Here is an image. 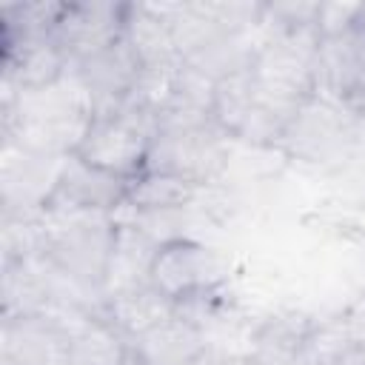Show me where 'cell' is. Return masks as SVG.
I'll list each match as a JSON object with an SVG mask.
<instances>
[{
  "instance_id": "cell-1",
  "label": "cell",
  "mask_w": 365,
  "mask_h": 365,
  "mask_svg": "<svg viewBox=\"0 0 365 365\" xmlns=\"http://www.w3.org/2000/svg\"><path fill=\"white\" fill-rule=\"evenodd\" d=\"M60 225L43 228L37 257L83 297H106V277L117 237V214L54 217Z\"/></svg>"
},
{
  "instance_id": "cell-2",
  "label": "cell",
  "mask_w": 365,
  "mask_h": 365,
  "mask_svg": "<svg viewBox=\"0 0 365 365\" xmlns=\"http://www.w3.org/2000/svg\"><path fill=\"white\" fill-rule=\"evenodd\" d=\"M362 125L348 103L317 91L294 111L279 148L305 165H331L354 151Z\"/></svg>"
},
{
  "instance_id": "cell-3",
  "label": "cell",
  "mask_w": 365,
  "mask_h": 365,
  "mask_svg": "<svg viewBox=\"0 0 365 365\" xmlns=\"http://www.w3.org/2000/svg\"><path fill=\"white\" fill-rule=\"evenodd\" d=\"M228 134L217 120L160 125L154 131L145 171L185 177L197 185H211L228 165Z\"/></svg>"
},
{
  "instance_id": "cell-4",
  "label": "cell",
  "mask_w": 365,
  "mask_h": 365,
  "mask_svg": "<svg viewBox=\"0 0 365 365\" xmlns=\"http://www.w3.org/2000/svg\"><path fill=\"white\" fill-rule=\"evenodd\" d=\"M154 131H157L154 117L128 106L111 114H91L88 128L80 145L74 148V154L97 168L134 180L137 174L145 171Z\"/></svg>"
},
{
  "instance_id": "cell-5",
  "label": "cell",
  "mask_w": 365,
  "mask_h": 365,
  "mask_svg": "<svg viewBox=\"0 0 365 365\" xmlns=\"http://www.w3.org/2000/svg\"><path fill=\"white\" fill-rule=\"evenodd\" d=\"M125 177L97 168L77 154H68L57 171V180L43 202V217H83V214H117L128 200Z\"/></svg>"
},
{
  "instance_id": "cell-6",
  "label": "cell",
  "mask_w": 365,
  "mask_h": 365,
  "mask_svg": "<svg viewBox=\"0 0 365 365\" xmlns=\"http://www.w3.org/2000/svg\"><path fill=\"white\" fill-rule=\"evenodd\" d=\"M228 268V259L217 248L194 237H182L160 245L151 265V285L171 302H180L202 291L225 288Z\"/></svg>"
},
{
  "instance_id": "cell-7",
  "label": "cell",
  "mask_w": 365,
  "mask_h": 365,
  "mask_svg": "<svg viewBox=\"0 0 365 365\" xmlns=\"http://www.w3.org/2000/svg\"><path fill=\"white\" fill-rule=\"evenodd\" d=\"M143 66L125 40H117L106 48H97L71 63L68 77L86 97L91 114H111L125 106L131 97Z\"/></svg>"
},
{
  "instance_id": "cell-8",
  "label": "cell",
  "mask_w": 365,
  "mask_h": 365,
  "mask_svg": "<svg viewBox=\"0 0 365 365\" xmlns=\"http://www.w3.org/2000/svg\"><path fill=\"white\" fill-rule=\"evenodd\" d=\"M125 17H128V3H108V0L66 3L51 37L74 63L97 48L123 40Z\"/></svg>"
},
{
  "instance_id": "cell-9",
  "label": "cell",
  "mask_w": 365,
  "mask_h": 365,
  "mask_svg": "<svg viewBox=\"0 0 365 365\" xmlns=\"http://www.w3.org/2000/svg\"><path fill=\"white\" fill-rule=\"evenodd\" d=\"M317 74L319 91L339 103H354L365 91V23L319 37Z\"/></svg>"
},
{
  "instance_id": "cell-10",
  "label": "cell",
  "mask_w": 365,
  "mask_h": 365,
  "mask_svg": "<svg viewBox=\"0 0 365 365\" xmlns=\"http://www.w3.org/2000/svg\"><path fill=\"white\" fill-rule=\"evenodd\" d=\"M68 328L54 314L3 319V365H63Z\"/></svg>"
},
{
  "instance_id": "cell-11",
  "label": "cell",
  "mask_w": 365,
  "mask_h": 365,
  "mask_svg": "<svg viewBox=\"0 0 365 365\" xmlns=\"http://www.w3.org/2000/svg\"><path fill=\"white\" fill-rule=\"evenodd\" d=\"M131 354L140 365H202L208 356L205 331L177 314L131 339Z\"/></svg>"
},
{
  "instance_id": "cell-12",
  "label": "cell",
  "mask_w": 365,
  "mask_h": 365,
  "mask_svg": "<svg viewBox=\"0 0 365 365\" xmlns=\"http://www.w3.org/2000/svg\"><path fill=\"white\" fill-rule=\"evenodd\" d=\"M123 40L143 68H171L182 63L163 3H128Z\"/></svg>"
},
{
  "instance_id": "cell-13",
  "label": "cell",
  "mask_w": 365,
  "mask_h": 365,
  "mask_svg": "<svg viewBox=\"0 0 365 365\" xmlns=\"http://www.w3.org/2000/svg\"><path fill=\"white\" fill-rule=\"evenodd\" d=\"M157 251H160V242L151 234H145L128 217H117V237H114V251H111L108 277H106V297L148 285Z\"/></svg>"
},
{
  "instance_id": "cell-14",
  "label": "cell",
  "mask_w": 365,
  "mask_h": 365,
  "mask_svg": "<svg viewBox=\"0 0 365 365\" xmlns=\"http://www.w3.org/2000/svg\"><path fill=\"white\" fill-rule=\"evenodd\" d=\"M128 336L103 314H80L68 325V345L63 365H128Z\"/></svg>"
},
{
  "instance_id": "cell-15",
  "label": "cell",
  "mask_w": 365,
  "mask_h": 365,
  "mask_svg": "<svg viewBox=\"0 0 365 365\" xmlns=\"http://www.w3.org/2000/svg\"><path fill=\"white\" fill-rule=\"evenodd\" d=\"M317 328L302 314H274L254 334L257 365H302Z\"/></svg>"
},
{
  "instance_id": "cell-16",
  "label": "cell",
  "mask_w": 365,
  "mask_h": 365,
  "mask_svg": "<svg viewBox=\"0 0 365 365\" xmlns=\"http://www.w3.org/2000/svg\"><path fill=\"white\" fill-rule=\"evenodd\" d=\"M205 188L177 177V174H163V171H143L128 182V200L125 208L128 214H168V211H188L197 197Z\"/></svg>"
},
{
  "instance_id": "cell-17",
  "label": "cell",
  "mask_w": 365,
  "mask_h": 365,
  "mask_svg": "<svg viewBox=\"0 0 365 365\" xmlns=\"http://www.w3.org/2000/svg\"><path fill=\"white\" fill-rule=\"evenodd\" d=\"M103 317L111 319L131 342L134 336H140L148 328H154V325L165 322L168 317H174V302L148 282L143 288L108 294L106 302H103Z\"/></svg>"
},
{
  "instance_id": "cell-18",
  "label": "cell",
  "mask_w": 365,
  "mask_h": 365,
  "mask_svg": "<svg viewBox=\"0 0 365 365\" xmlns=\"http://www.w3.org/2000/svg\"><path fill=\"white\" fill-rule=\"evenodd\" d=\"M359 6L362 3H319V14H317V31H319V37L336 34V31L348 29L351 23H356Z\"/></svg>"
},
{
  "instance_id": "cell-19",
  "label": "cell",
  "mask_w": 365,
  "mask_h": 365,
  "mask_svg": "<svg viewBox=\"0 0 365 365\" xmlns=\"http://www.w3.org/2000/svg\"><path fill=\"white\" fill-rule=\"evenodd\" d=\"M217 365H257V359L248 354V356H231V359H222Z\"/></svg>"
},
{
  "instance_id": "cell-20",
  "label": "cell",
  "mask_w": 365,
  "mask_h": 365,
  "mask_svg": "<svg viewBox=\"0 0 365 365\" xmlns=\"http://www.w3.org/2000/svg\"><path fill=\"white\" fill-rule=\"evenodd\" d=\"M348 106H351V108H354V114H356V117L365 123V91H362V94H359L354 103H348Z\"/></svg>"
},
{
  "instance_id": "cell-21",
  "label": "cell",
  "mask_w": 365,
  "mask_h": 365,
  "mask_svg": "<svg viewBox=\"0 0 365 365\" xmlns=\"http://www.w3.org/2000/svg\"><path fill=\"white\" fill-rule=\"evenodd\" d=\"M356 20H359V23H365V3L359 6V17H356Z\"/></svg>"
}]
</instances>
